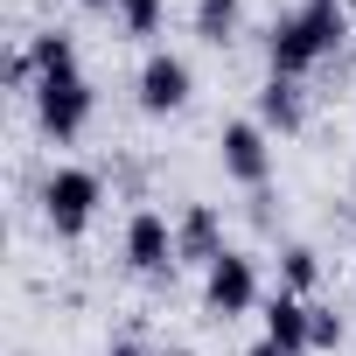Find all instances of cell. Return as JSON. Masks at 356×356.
<instances>
[{"mask_svg": "<svg viewBox=\"0 0 356 356\" xmlns=\"http://www.w3.org/2000/svg\"><path fill=\"white\" fill-rule=\"evenodd\" d=\"M112 356H140V349H133V342H126V349H112Z\"/></svg>", "mask_w": 356, "mask_h": 356, "instance_id": "obj_17", "label": "cell"}, {"mask_svg": "<svg viewBox=\"0 0 356 356\" xmlns=\"http://www.w3.org/2000/svg\"><path fill=\"white\" fill-rule=\"evenodd\" d=\"M175 259H182V252H175V224H168L161 210H140V217L126 224V266H133V273H168Z\"/></svg>", "mask_w": 356, "mask_h": 356, "instance_id": "obj_7", "label": "cell"}, {"mask_svg": "<svg viewBox=\"0 0 356 356\" xmlns=\"http://www.w3.org/2000/svg\"><path fill=\"white\" fill-rule=\"evenodd\" d=\"M266 342H273V349H286V356L314 349V307H307L300 293H280V300L266 307Z\"/></svg>", "mask_w": 356, "mask_h": 356, "instance_id": "obj_9", "label": "cell"}, {"mask_svg": "<svg viewBox=\"0 0 356 356\" xmlns=\"http://www.w3.org/2000/svg\"><path fill=\"white\" fill-rule=\"evenodd\" d=\"M35 119L49 140H77L84 119H91V84L84 70H42L35 77Z\"/></svg>", "mask_w": 356, "mask_h": 356, "instance_id": "obj_2", "label": "cell"}, {"mask_svg": "<svg viewBox=\"0 0 356 356\" xmlns=\"http://www.w3.org/2000/svg\"><path fill=\"white\" fill-rule=\"evenodd\" d=\"M189 63L175 56V49H154L147 63H140V112H182L189 105Z\"/></svg>", "mask_w": 356, "mask_h": 356, "instance_id": "obj_6", "label": "cell"}, {"mask_svg": "<svg viewBox=\"0 0 356 356\" xmlns=\"http://www.w3.org/2000/svg\"><path fill=\"white\" fill-rule=\"evenodd\" d=\"M217 147H224V175H231V182H245V189H266V175H273L266 126H252V119H231Z\"/></svg>", "mask_w": 356, "mask_h": 356, "instance_id": "obj_5", "label": "cell"}, {"mask_svg": "<svg viewBox=\"0 0 356 356\" xmlns=\"http://www.w3.org/2000/svg\"><path fill=\"white\" fill-rule=\"evenodd\" d=\"M98 175L91 168H56L49 175V189H42V217H49V231L56 238H84L91 231V217H98Z\"/></svg>", "mask_w": 356, "mask_h": 356, "instance_id": "obj_3", "label": "cell"}, {"mask_svg": "<svg viewBox=\"0 0 356 356\" xmlns=\"http://www.w3.org/2000/svg\"><path fill=\"white\" fill-rule=\"evenodd\" d=\"M349 35V15H342V0H307V8H293L280 29H273V77H307L321 56H335Z\"/></svg>", "mask_w": 356, "mask_h": 356, "instance_id": "obj_1", "label": "cell"}, {"mask_svg": "<svg viewBox=\"0 0 356 356\" xmlns=\"http://www.w3.org/2000/svg\"><path fill=\"white\" fill-rule=\"evenodd\" d=\"M203 300H210V314H224V321H238L252 300H259V266L245 259V252H224L210 273H203Z\"/></svg>", "mask_w": 356, "mask_h": 356, "instance_id": "obj_4", "label": "cell"}, {"mask_svg": "<svg viewBox=\"0 0 356 356\" xmlns=\"http://www.w3.org/2000/svg\"><path fill=\"white\" fill-rule=\"evenodd\" d=\"M126 35H161V0H112Z\"/></svg>", "mask_w": 356, "mask_h": 356, "instance_id": "obj_12", "label": "cell"}, {"mask_svg": "<svg viewBox=\"0 0 356 356\" xmlns=\"http://www.w3.org/2000/svg\"><path fill=\"white\" fill-rule=\"evenodd\" d=\"M259 126H280V133L300 126V84L293 77H266L259 84Z\"/></svg>", "mask_w": 356, "mask_h": 356, "instance_id": "obj_10", "label": "cell"}, {"mask_svg": "<svg viewBox=\"0 0 356 356\" xmlns=\"http://www.w3.org/2000/svg\"><path fill=\"white\" fill-rule=\"evenodd\" d=\"M175 252L196 259L203 273L224 259V224H217V210H210V203H189V210H182V224H175Z\"/></svg>", "mask_w": 356, "mask_h": 356, "instance_id": "obj_8", "label": "cell"}, {"mask_svg": "<svg viewBox=\"0 0 356 356\" xmlns=\"http://www.w3.org/2000/svg\"><path fill=\"white\" fill-rule=\"evenodd\" d=\"M245 22V0H196V35L203 42H231Z\"/></svg>", "mask_w": 356, "mask_h": 356, "instance_id": "obj_11", "label": "cell"}, {"mask_svg": "<svg viewBox=\"0 0 356 356\" xmlns=\"http://www.w3.org/2000/svg\"><path fill=\"white\" fill-rule=\"evenodd\" d=\"M245 356H286V349H273V342H259V349H245Z\"/></svg>", "mask_w": 356, "mask_h": 356, "instance_id": "obj_15", "label": "cell"}, {"mask_svg": "<svg viewBox=\"0 0 356 356\" xmlns=\"http://www.w3.org/2000/svg\"><path fill=\"white\" fill-rule=\"evenodd\" d=\"M335 342H342V314L314 307V349H335Z\"/></svg>", "mask_w": 356, "mask_h": 356, "instance_id": "obj_14", "label": "cell"}, {"mask_svg": "<svg viewBox=\"0 0 356 356\" xmlns=\"http://www.w3.org/2000/svg\"><path fill=\"white\" fill-rule=\"evenodd\" d=\"M77 8H112V0H77Z\"/></svg>", "mask_w": 356, "mask_h": 356, "instance_id": "obj_16", "label": "cell"}, {"mask_svg": "<svg viewBox=\"0 0 356 356\" xmlns=\"http://www.w3.org/2000/svg\"><path fill=\"white\" fill-rule=\"evenodd\" d=\"M280 273H286V293H307V286L321 280V259H314L307 245H293V252L280 259Z\"/></svg>", "mask_w": 356, "mask_h": 356, "instance_id": "obj_13", "label": "cell"}]
</instances>
